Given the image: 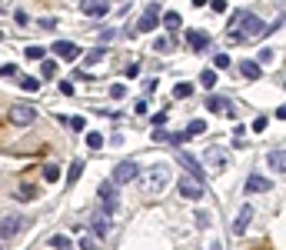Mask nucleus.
I'll return each instance as SVG.
<instances>
[{
    "label": "nucleus",
    "mask_w": 286,
    "mask_h": 250,
    "mask_svg": "<svg viewBox=\"0 0 286 250\" xmlns=\"http://www.w3.org/2000/svg\"><path fill=\"white\" fill-rule=\"evenodd\" d=\"M260 33H266V23L260 20V17H253V13H246V17L236 23V30H230L226 37H230L233 44H246V40H256Z\"/></svg>",
    "instance_id": "obj_1"
},
{
    "label": "nucleus",
    "mask_w": 286,
    "mask_h": 250,
    "mask_svg": "<svg viewBox=\"0 0 286 250\" xmlns=\"http://www.w3.org/2000/svg\"><path fill=\"white\" fill-rule=\"evenodd\" d=\"M166 187H170V167H166V163H153L150 174H146V180H143V194L156 197V194H163Z\"/></svg>",
    "instance_id": "obj_2"
},
{
    "label": "nucleus",
    "mask_w": 286,
    "mask_h": 250,
    "mask_svg": "<svg viewBox=\"0 0 286 250\" xmlns=\"http://www.w3.org/2000/svg\"><path fill=\"white\" fill-rule=\"evenodd\" d=\"M176 190L187 197V200H200V197L207 194L203 180H197V177H180V180H176Z\"/></svg>",
    "instance_id": "obj_3"
},
{
    "label": "nucleus",
    "mask_w": 286,
    "mask_h": 250,
    "mask_svg": "<svg viewBox=\"0 0 286 250\" xmlns=\"http://www.w3.org/2000/svg\"><path fill=\"white\" fill-rule=\"evenodd\" d=\"M97 197L103 200V210H107V214H113V210L120 207V194H117V184H113V180L100 184V187H97Z\"/></svg>",
    "instance_id": "obj_4"
},
{
    "label": "nucleus",
    "mask_w": 286,
    "mask_h": 250,
    "mask_svg": "<svg viewBox=\"0 0 286 250\" xmlns=\"http://www.w3.org/2000/svg\"><path fill=\"white\" fill-rule=\"evenodd\" d=\"M140 177V167H137V160H123L113 167V184H130V180H137Z\"/></svg>",
    "instance_id": "obj_5"
},
{
    "label": "nucleus",
    "mask_w": 286,
    "mask_h": 250,
    "mask_svg": "<svg viewBox=\"0 0 286 250\" xmlns=\"http://www.w3.org/2000/svg\"><path fill=\"white\" fill-rule=\"evenodd\" d=\"M33 120H37V110H33L30 104H13L10 107V124H17V127H30Z\"/></svg>",
    "instance_id": "obj_6"
},
{
    "label": "nucleus",
    "mask_w": 286,
    "mask_h": 250,
    "mask_svg": "<svg viewBox=\"0 0 286 250\" xmlns=\"http://www.w3.org/2000/svg\"><path fill=\"white\" fill-rule=\"evenodd\" d=\"M23 227H27V220L17 217V214L3 217L0 220V240H10V237H17V234H23Z\"/></svg>",
    "instance_id": "obj_7"
},
{
    "label": "nucleus",
    "mask_w": 286,
    "mask_h": 250,
    "mask_svg": "<svg viewBox=\"0 0 286 250\" xmlns=\"http://www.w3.org/2000/svg\"><path fill=\"white\" fill-rule=\"evenodd\" d=\"M90 227H93V234H97V237H107V234L113 230L110 214H107L103 207H100V210H93V217H90Z\"/></svg>",
    "instance_id": "obj_8"
},
{
    "label": "nucleus",
    "mask_w": 286,
    "mask_h": 250,
    "mask_svg": "<svg viewBox=\"0 0 286 250\" xmlns=\"http://www.w3.org/2000/svg\"><path fill=\"white\" fill-rule=\"evenodd\" d=\"M160 17H163V13H160V7H156V3H150V7L143 10L140 23H137V30H140V33H146V30H156V27H160Z\"/></svg>",
    "instance_id": "obj_9"
},
{
    "label": "nucleus",
    "mask_w": 286,
    "mask_h": 250,
    "mask_svg": "<svg viewBox=\"0 0 286 250\" xmlns=\"http://www.w3.org/2000/svg\"><path fill=\"white\" fill-rule=\"evenodd\" d=\"M176 160H180V163H183V167L190 170V177L203 180V174H207V170H203V163H200V160H197V157H193L190 150H176Z\"/></svg>",
    "instance_id": "obj_10"
},
{
    "label": "nucleus",
    "mask_w": 286,
    "mask_h": 250,
    "mask_svg": "<svg viewBox=\"0 0 286 250\" xmlns=\"http://www.w3.org/2000/svg\"><path fill=\"white\" fill-rule=\"evenodd\" d=\"M54 54L64 57V60H80V57H83V50H80L77 44H70V40H57V44H54Z\"/></svg>",
    "instance_id": "obj_11"
},
{
    "label": "nucleus",
    "mask_w": 286,
    "mask_h": 250,
    "mask_svg": "<svg viewBox=\"0 0 286 250\" xmlns=\"http://www.w3.org/2000/svg\"><path fill=\"white\" fill-rule=\"evenodd\" d=\"M250 220H253V207L243 204V207H240V214H236V220H233V234H246Z\"/></svg>",
    "instance_id": "obj_12"
},
{
    "label": "nucleus",
    "mask_w": 286,
    "mask_h": 250,
    "mask_svg": "<svg viewBox=\"0 0 286 250\" xmlns=\"http://www.w3.org/2000/svg\"><path fill=\"white\" fill-rule=\"evenodd\" d=\"M80 10L87 17H107V0H80Z\"/></svg>",
    "instance_id": "obj_13"
},
{
    "label": "nucleus",
    "mask_w": 286,
    "mask_h": 250,
    "mask_svg": "<svg viewBox=\"0 0 286 250\" xmlns=\"http://www.w3.org/2000/svg\"><path fill=\"white\" fill-rule=\"evenodd\" d=\"M207 107L213 110V114H226V117H233V114H236V107H233L226 97H207Z\"/></svg>",
    "instance_id": "obj_14"
},
{
    "label": "nucleus",
    "mask_w": 286,
    "mask_h": 250,
    "mask_svg": "<svg viewBox=\"0 0 286 250\" xmlns=\"http://www.w3.org/2000/svg\"><path fill=\"white\" fill-rule=\"evenodd\" d=\"M273 187V180H266V177H260V174H253L250 180H246V194H266Z\"/></svg>",
    "instance_id": "obj_15"
},
{
    "label": "nucleus",
    "mask_w": 286,
    "mask_h": 250,
    "mask_svg": "<svg viewBox=\"0 0 286 250\" xmlns=\"http://www.w3.org/2000/svg\"><path fill=\"white\" fill-rule=\"evenodd\" d=\"M187 44L193 47V50H207V47H210V33H203V30H187Z\"/></svg>",
    "instance_id": "obj_16"
},
{
    "label": "nucleus",
    "mask_w": 286,
    "mask_h": 250,
    "mask_svg": "<svg viewBox=\"0 0 286 250\" xmlns=\"http://www.w3.org/2000/svg\"><path fill=\"white\" fill-rule=\"evenodd\" d=\"M160 23H163L166 30H180V27H183V17H180L176 10H166L163 17H160Z\"/></svg>",
    "instance_id": "obj_17"
},
{
    "label": "nucleus",
    "mask_w": 286,
    "mask_h": 250,
    "mask_svg": "<svg viewBox=\"0 0 286 250\" xmlns=\"http://www.w3.org/2000/svg\"><path fill=\"white\" fill-rule=\"evenodd\" d=\"M270 167L276 174H286V150H270Z\"/></svg>",
    "instance_id": "obj_18"
},
{
    "label": "nucleus",
    "mask_w": 286,
    "mask_h": 250,
    "mask_svg": "<svg viewBox=\"0 0 286 250\" xmlns=\"http://www.w3.org/2000/svg\"><path fill=\"white\" fill-rule=\"evenodd\" d=\"M207 163L213 167V170H220L223 163H226V153H223L220 147H213V150H207Z\"/></svg>",
    "instance_id": "obj_19"
},
{
    "label": "nucleus",
    "mask_w": 286,
    "mask_h": 250,
    "mask_svg": "<svg viewBox=\"0 0 286 250\" xmlns=\"http://www.w3.org/2000/svg\"><path fill=\"white\" fill-rule=\"evenodd\" d=\"M240 74L246 77V80H256L263 70H260V64H256V60H243V64H240Z\"/></svg>",
    "instance_id": "obj_20"
},
{
    "label": "nucleus",
    "mask_w": 286,
    "mask_h": 250,
    "mask_svg": "<svg viewBox=\"0 0 286 250\" xmlns=\"http://www.w3.org/2000/svg\"><path fill=\"white\" fill-rule=\"evenodd\" d=\"M103 57H107V47H93V50H87V54H83V64L93 67V64H100Z\"/></svg>",
    "instance_id": "obj_21"
},
{
    "label": "nucleus",
    "mask_w": 286,
    "mask_h": 250,
    "mask_svg": "<svg viewBox=\"0 0 286 250\" xmlns=\"http://www.w3.org/2000/svg\"><path fill=\"white\" fill-rule=\"evenodd\" d=\"M80 174H83V160H73V163H70V174H67V187H73V184H77Z\"/></svg>",
    "instance_id": "obj_22"
},
{
    "label": "nucleus",
    "mask_w": 286,
    "mask_h": 250,
    "mask_svg": "<svg viewBox=\"0 0 286 250\" xmlns=\"http://www.w3.org/2000/svg\"><path fill=\"white\" fill-rule=\"evenodd\" d=\"M60 124H67V127H70L73 133H80L83 127H87V120L80 117V114H77V117H60Z\"/></svg>",
    "instance_id": "obj_23"
},
{
    "label": "nucleus",
    "mask_w": 286,
    "mask_h": 250,
    "mask_svg": "<svg viewBox=\"0 0 286 250\" xmlns=\"http://www.w3.org/2000/svg\"><path fill=\"white\" fill-rule=\"evenodd\" d=\"M33 197H37V187L33 184H20L17 187V200H33Z\"/></svg>",
    "instance_id": "obj_24"
},
{
    "label": "nucleus",
    "mask_w": 286,
    "mask_h": 250,
    "mask_svg": "<svg viewBox=\"0 0 286 250\" xmlns=\"http://www.w3.org/2000/svg\"><path fill=\"white\" fill-rule=\"evenodd\" d=\"M153 50H156V54H170V50H173V40H170V37H156Z\"/></svg>",
    "instance_id": "obj_25"
},
{
    "label": "nucleus",
    "mask_w": 286,
    "mask_h": 250,
    "mask_svg": "<svg viewBox=\"0 0 286 250\" xmlns=\"http://www.w3.org/2000/svg\"><path fill=\"white\" fill-rule=\"evenodd\" d=\"M203 130H207V124H203V120H190V127L183 133H187V140H190V137H200Z\"/></svg>",
    "instance_id": "obj_26"
},
{
    "label": "nucleus",
    "mask_w": 286,
    "mask_h": 250,
    "mask_svg": "<svg viewBox=\"0 0 286 250\" xmlns=\"http://www.w3.org/2000/svg\"><path fill=\"white\" fill-rule=\"evenodd\" d=\"M40 77H44V80H54V77H57V60H44V67H40Z\"/></svg>",
    "instance_id": "obj_27"
},
{
    "label": "nucleus",
    "mask_w": 286,
    "mask_h": 250,
    "mask_svg": "<svg viewBox=\"0 0 286 250\" xmlns=\"http://www.w3.org/2000/svg\"><path fill=\"white\" fill-rule=\"evenodd\" d=\"M20 87L27 90V94H37V90H40V80H37V77H20Z\"/></svg>",
    "instance_id": "obj_28"
},
{
    "label": "nucleus",
    "mask_w": 286,
    "mask_h": 250,
    "mask_svg": "<svg viewBox=\"0 0 286 250\" xmlns=\"http://www.w3.org/2000/svg\"><path fill=\"white\" fill-rule=\"evenodd\" d=\"M44 180H47V184L60 180V167H57V163H47V167H44Z\"/></svg>",
    "instance_id": "obj_29"
},
{
    "label": "nucleus",
    "mask_w": 286,
    "mask_h": 250,
    "mask_svg": "<svg viewBox=\"0 0 286 250\" xmlns=\"http://www.w3.org/2000/svg\"><path fill=\"white\" fill-rule=\"evenodd\" d=\"M200 84H203V87H216V70H203V74H200Z\"/></svg>",
    "instance_id": "obj_30"
},
{
    "label": "nucleus",
    "mask_w": 286,
    "mask_h": 250,
    "mask_svg": "<svg viewBox=\"0 0 286 250\" xmlns=\"http://www.w3.org/2000/svg\"><path fill=\"white\" fill-rule=\"evenodd\" d=\"M50 247H54V250H67V247H70V237L57 234V237H50Z\"/></svg>",
    "instance_id": "obj_31"
},
{
    "label": "nucleus",
    "mask_w": 286,
    "mask_h": 250,
    "mask_svg": "<svg viewBox=\"0 0 286 250\" xmlns=\"http://www.w3.org/2000/svg\"><path fill=\"white\" fill-rule=\"evenodd\" d=\"M193 94V84H176L173 87V97H190Z\"/></svg>",
    "instance_id": "obj_32"
},
{
    "label": "nucleus",
    "mask_w": 286,
    "mask_h": 250,
    "mask_svg": "<svg viewBox=\"0 0 286 250\" xmlns=\"http://www.w3.org/2000/svg\"><path fill=\"white\" fill-rule=\"evenodd\" d=\"M87 143L93 150H100V147H103V137H100V133H87Z\"/></svg>",
    "instance_id": "obj_33"
},
{
    "label": "nucleus",
    "mask_w": 286,
    "mask_h": 250,
    "mask_svg": "<svg viewBox=\"0 0 286 250\" xmlns=\"http://www.w3.org/2000/svg\"><path fill=\"white\" fill-rule=\"evenodd\" d=\"M27 57L30 60H44V47H27Z\"/></svg>",
    "instance_id": "obj_34"
},
{
    "label": "nucleus",
    "mask_w": 286,
    "mask_h": 250,
    "mask_svg": "<svg viewBox=\"0 0 286 250\" xmlns=\"http://www.w3.org/2000/svg\"><path fill=\"white\" fill-rule=\"evenodd\" d=\"M60 94H64V97H73V84H70V80H60Z\"/></svg>",
    "instance_id": "obj_35"
},
{
    "label": "nucleus",
    "mask_w": 286,
    "mask_h": 250,
    "mask_svg": "<svg viewBox=\"0 0 286 250\" xmlns=\"http://www.w3.org/2000/svg\"><path fill=\"white\" fill-rule=\"evenodd\" d=\"M213 64H216V67H230V54H216V57H213Z\"/></svg>",
    "instance_id": "obj_36"
},
{
    "label": "nucleus",
    "mask_w": 286,
    "mask_h": 250,
    "mask_svg": "<svg viewBox=\"0 0 286 250\" xmlns=\"http://www.w3.org/2000/svg\"><path fill=\"white\" fill-rule=\"evenodd\" d=\"M80 250H97V240H93V237H83V240H80Z\"/></svg>",
    "instance_id": "obj_37"
},
{
    "label": "nucleus",
    "mask_w": 286,
    "mask_h": 250,
    "mask_svg": "<svg viewBox=\"0 0 286 250\" xmlns=\"http://www.w3.org/2000/svg\"><path fill=\"white\" fill-rule=\"evenodd\" d=\"M266 124H270L266 117H256V120H253V130H256V133H263V130H266Z\"/></svg>",
    "instance_id": "obj_38"
},
{
    "label": "nucleus",
    "mask_w": 286,
    "mask_h": 250,
    "mask_svg": "<svg viewBox=\"0 0 286 250\" xmlns=\"http://www.w3.org/2000/svg\"><path fill=\"white\" fill-rule=\"evenodd\" d=\"M210 7H213L216 13H226V0H210Z\"/></svg>",
    "instance_id": "obj_39"
},
{
    "label": "nucleus",
    "mask_w": 286,
    "mask_h": 250,
    "mask_svg": "<svg viewBox=\"0 0 286 250\" xmlns=\"http://www.w3.org/2000/svg\"><path fill=\"white\" fill-rule=\"evenodd\" d=\"M0 77H17V67L7 64V67H0Z\"/></svg>",
    "instance_id": "obj_40"
},
{
    "label": "nucleus",
    "mask_w": 286,
    "mask_h": 250,
    "mask_svg": "<svg viewBox=\"0 0 286 250\" xmlns=\"http://www.w3.org/2000/svg\"><path fill=\"white\" fill-rule=\"evenodd\" d=\"M150 124H153V127H163V124H166V114H163V110H160V114H156V117L150 120Z\"/></svg>",
    "instance_id": "obj_41"
},
{
    "label": "nucleus",
    "mask_w": 286,
    "mask_h": 250,
    "mask_svg": "<svg viewBox=\"0 0 286 250\" xmlns=\"http://www.w3.org/2000/svg\"><path fill=\"white\" fill-rule=\"evenodd\" d=\"M197 224H200V227H210V214H203V210H200V214H197Z\"/></svg>",
    "instance_id": "obj_42"
},
{
    "label": "nucleus",
    "mask_w": 286,
    "mask_h": 250,
    "mask_svg": "<svg viewBox=\"0 0 286 250\" xmlns=\"http://www.w3.org/2000/svg\"><path fill=\"white\" fill-rule=\"evenodd\" d=\"M143 87H146V94H153V90H156V77H150V80H143Z\"/></svg>",
    "instance_id": "obj_43"
},
{
    "label": "nucleus",
    "mask_w": 286,
    "mask_h": 250,
    "mask_svg": "<svg viewBox=\"0 0 286 250\" xmlns=\"http://www.w3.org/2000/svg\"><path fill=\"white\" fill-rule=\"evenodd\" d=\"M273 60V50H260V64H270Z\"/></svg>",
    "instance_id": "obj_44"
},
{
    "label": "nucleus",
    "mask_w": 286,
    "mask_h": 250,
    "mask_svg": "<svg viewBox=\"0 0 286 250\" xmlns=\"http://www.w3.org/2000/svg\"><path fill=\"white\" fill-rule=\"evenodd\" d=\"M276 117H280V120H286V107H280V110H276Z\"/></svg>",
    "instance_id": "obj_45"
},
{
    "label": "nucleus",
    "mask_w": 286,
    "mask_h": 250,
    "mask_svg": "<svg viewBox=\"0 0 286 250\" xmlns=\"http://www.w3.org/2000/svg\"><path fill=\"white\" fill-rule=\"evenodd\" d=\"M203 3H210V0H193V7H203Z\"/></svg>",
    "instance_id": "obj_46"
}]
</instances>
